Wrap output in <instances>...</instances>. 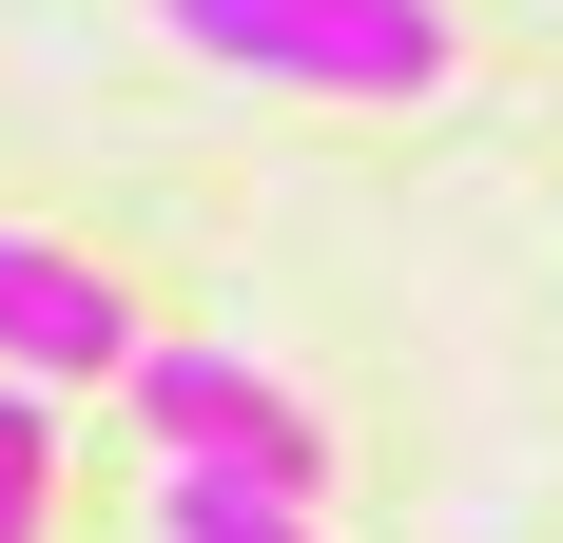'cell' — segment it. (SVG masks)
<instances>
[{
  "label": "cell",
  "mask_w": 563,
  "mask_h": 543,
  "mask_svg": "<svg viewBox=\"0 0 563 543\" xmlns=\"http://www.w3.org/2000/svg\"><path fill=\"white\" fill-rule=\"evenodd\" d=\"M175 58H214V78H273V98H448L466 40L448 0H156Z\"/></svg>",
  "instance_id": "1"
},
{
  "label": "cell",
  "mask_w": 563,
  "mask_h": 543,
  "mask_svg": "<svg viewBox=\"0 0 563 543\" xmlns=\"http://www.w3.org/2000/svg\"><path fill=\"white\" fill-rule=\"evenodd\" d=\"M136 428H156V466H233V486H331V428H311V408H291L273 369H253V350H195V330H175V350H136Z\"/></svg>",
  "instance_id": "2"
},
{
  "label": "cell",
  "mask_w": 563,
  "mask_h": 543,
  "mask_svg": "<svg viewBox=\"0 0 563 543\" xmlns=\"http://www.w3.org/2000/svg\"><path fill=\"white\" fill-rule=\"evenodd\" d=\"M40 505H58V388L0 369V543H40Z\"/></svg>",
  "instance_id": "5"
},
{
  "label": "cell",
  "mask_w": 563,
  "mask_h": 543,
  "mask_svg": "<svg viewBox=\"0 0 563 543\" xmlns=\"http://www.w3.org/2000/svg\"><path fill=\"white\" fill-rule=\"evenodd\" d=\"M156 543H331L291 486H233V466H156Z\"/></svg>",
  "instance_id": "4"
},
{
  "label": "cell",
  "mask_w": 563,
  "mask_h": 543,
  "mask_svg": "<svg viewBox=\"0 0 563 543\" xmlns=\"http://www.w3.org/2000/svg\"><path fill=\"white\" fill-rule=\"evenodd\" d=\"M0 369H20V388H117V369H136L117 272L58 253V233H20V214H0Z\"/></svg>",
  "instance_id": "3"
}]
</instances>
